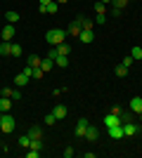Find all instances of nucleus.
Wrapping results in <instances>:
<instances>
[{"label":"nucleus","mask_w":142,"mask_h":158,"mask_svg":"<svg viewBox=\"0 0 142 158\" xmlns=\"http://www.w3.org/2000/svg\"><path fill=\"white\" fill-rule=\"evenodd\" d=\"M43 76H45V71H43L41 66H38V69H33V78H43Z\"/></svg>","instance_id":"obj_34"},{"label":"nucleus","mask_w":142,"mask_h":158,"mask_svg":"<svg viewBox=\"0 0 142 158\" xmlns=\"http://www.w3.org/2000/svg\"><path fill=\"white\" fill-rule=\"evenodd\" d=\"M2 97H10V99H14V102H17V99H21V92L19 90H12V87H5V90H2Z\"/></svg>","instance_id":"obj_7"},{"label":"nucleus","mask_w":142,"mask_h":158,"mask_svg":"<svg viewBox=\"0 0 142 158\" xmlns=\"http://www.w3.org/2000/svg\"><path fill=\"white\" fill-rule=\"evenodd\" d=\"M21 45H17V43H12V47H10V57H21Z\"/></svg>","instance_id":"obj_21"},{"label":"nucleus","mask_w":142,"mask_h":158,"mask_svg":"<svg viewBox=\"0 0 142 158\" xmlns=\"http://www.w3.org/2000/svg\"><path fill=\"white\" fill-rule=\"evenodd\" d=\"M45 123H47V125H54V123H57V116H54V113H47V116H45Z\"/></svg>","instance_id":"obj_31"},{"label":"nucleus","mask_w":142,"mask_h":158,"mask_svg":"<svg viewBox=\"0 0 142 158\" xmlns=\"http://www.w3.org/2000/svg\"><path fill=\"white\" fill-rule=\"evenodd\" d=\"M5 19H7V24H17V21H19V14L10 10V12H5Z\"/></svg>","instance_id":"obj_19"},{"label":"nucleus","mask_w":142,"mask_h":158,"mask_svg":"<svg viewBox=\"0 0 142 158\" xmlns=\"http://www.w3.org/2000/svg\"><path fill=\"white\" fill-rule=\"evenodd\" d=\"M95 12L97 14H107V5H104V2H95Z\"/></svg>","instance_id":"obj_28"},{"label":"nucleus","mask_w":142,"mask_h":158,"mask_svg":"<svg viewBox=\"0 0 142 158\" xmlns=\"http://www.w3.org/2000/svg\"><path fill=\"white\" fill-rule=\"evenodd\" d=\"M121 127H123V137H133V135L137 132V125L133 123V120H126Z\"/></svg>","instance_id":"obj_5"},{"label":"nucleus","mask_w":142,"mask_h":158,"mask_svg":"<svg viewBox=\"0 0 142 158\" xmlns=\"http://www.w3.org/2000/svg\"><path fill=\"white\" fill-rule=\"evenodd\" d=\"M10 47H12V43H5V40H2V43H0V54H2V57H10Z\"/></svg>","instance_id":"obj_24"},{"label":"nucleus","mask_w":142,"mask_h":158,"mask_svg":"<svg viewBox=\"0 0 142 158\" xmlns=\"http://www.w3.org/2000/svg\"><path fill=\"white\" fill-rule=\"evenodd\" d=\"M54 2H59V5H64V2H69V0H54Z\"/></svg>","instance_id":"obj_41"},{"label":"nucleus","mask_w":142,"mask_h":158,"mask_svg":"<svg viewBox=\"0 0 142 158\" xmlns=\"http://www.w3.org/2000/svg\"><path fill=\"white\" fill-rule=\"evenodd\" d=\"M133 61H135L133 57H126V59H123V66H126V69H130V66H133Z\"/></svg>","instance_id":"obj_36"},{"label":"nucleus","mask_w":142,"mask_h":158,"mask_svg":"<svg viewBox=\"0 0 142 158\" xmlns=\"http://www.w3.org/2000/svg\"><path fill=\"white\" fill-rule=\"evenodd\" d=\"M41 57H36V54H31V57H28V61H26V64L28 66H31V69H38V66H41Z\"/></svg>","instance_id":"obj_20"},{"label":"nucleus","mask_w":142,"mask_h":158,"mask_svg":"<svg viewBox=\"0 0 142 158\" xmlns=\"http://www.w3.org/2000/svg\"><path fill=\"white\" fill-rule=\"evenodd\" d=\"M78 38H81V43H85V45H88V43H93V40H95V35H93V31H81V35H78Z\"/></svg>","instance_id":"obj_16"},{"label":"nucleus","mask_w":142,"mask_h":158,"mask_svg":"<svg viewBox=\"0 0 142 158\" xmlns=\"http://www.w3.org/2000/svg\"><path fill=\"white\" fill-rule=\"evenodd\" d=\"M64 38H67V31H62V28H50L47 31V35H45V40L50 43V45H62L64 43Z\"/></svg>","instance_id":"obj_1"},{"label":"nucleus","mask_w":142,"mask_h":158,"mask_svg":"<svg viewBox=\"0 0 142 158\" xmlns=\"http://www.w3.org/2000/svg\"><path fill=\"white\" fill-rule=\"evenodd\" d=\"M57 12H59V2H54V0H52L50 5H45V14H57Z\"/></svg>","instance_id":"obj_18"},{"label":"nucleus","mask_w":142,"mask_h":158,"mask_svg":"<svg viewBox=\"0 0 142 158\" xmlns=\"http://www.w3.org/2000/svg\"><path fill=\"white\" fill-rule=\"evenodd\" d=\"M85 132H88V118H78L74 135H76V137H85Z\"/></svg>","instance_id":"obj_3"},{"label":"nucleus","mask_w":142,"mask_h":158,"mask_svg":"<svg viewBox=\"0 0 142 158\" xmlns=\"http://www.w3.org/2000/svg\"><path fill=\"white\" fill-rule=\"evenodd\" d=\"M116 76H118V78H123V76H128V69H126V66H116Z\"/></svg>","instance_id":"obj_30"},{"label":"nucleus","mask_w":142,"mask_h":158,"mask_svg":"<svg viewBox=\"0 0 142 158\" xmlns=\"http://www.w3.org/2000/svg\"><path fill=\"white\" fill-rule=\"evenodd\" d=\"M28 149H33V151H41V149H43V139H31Z\"/></svg>","instance_id":"obj_25"},{"label":"nucleus","mask_w":142,"mask_h":158,"mask_svg":"<svg viewBox=\"0 0 142 158\" xmlns=\"http://www.w3.org/2000/svg\"><path fill=\"white\" fill-rule=\"evenodd\" d=\"M54 47H57V54H62V57H69V52H71L67 43H62V45H54Z\"/></svg>","instance_id":"obj_22"},{"label":"nucleus","mask_w":142,"mask_h":158,"mask_svg":"<svg viewBox=\"0 0 142 158\" xmlns=\"http://www.w3.org/2000/svg\"><path fill=\"white\" fill-rule=\"evenodd\" d=\"M78 19H81L83 31H93V21H90V19H85V17H78Z\"/></svg>","instance_id":"obj_26"},{"label":"nucleus","mask_w":142,"mask_h":158,"mask_svg":"<svg viewBox=\"0 0 142 158\" xmlns=\"http://www.w3.org/2000/svg\"><path fill=\"white\" fill-rule=\"evenodd\" d=\"M140 116H142V113H140Z\"/></svg>","instance_id":"obj_43"},{"label":"nucleus","mask_w":142,"mask_h":158,"mask_svg":"<svg viewBox=\"0 0 142 158\" xmlns=\"http://www.w3.org/2000/svg\"><path fill=\"white\" fill-rule=\"evenodd\" d=\"M54 66H59V69H67V66H69V57H62V54H59V57L54 59Z\"/></svg>","instance_id":"obj_23"},{"label":"nucleus","mask_w":142,"mask_h":158,"mask_svg":"<svg viewBox=\"0 0 142 158\" xmlns=\"http://www.w3.org/2000/svg\"><path fill=\"white\" fill-rule=\"evenodd\" d=\"M52 66H54V59H50V57H45V59H43L41 61V69H43V71H52Z\"/></svg>","instance_id":"obj_17"},{"label":"nucleus","mask_w":142,"mask_h":158,"mask_svg":"<svg viewBox=\"0 0 142 158\" xmlns=\"http://www.w3.org/2000/svg\"><path fill=\"white\" fill-rule=\"evenodd\" d=\"M104 125H107V127L123 125V118H121V116H114V113H109V116H104Z\"/></svg>","instance_id":"obj_4"},{"label":"nucleus","mask_w":142,"mask_h":158,"mask_svg":"<svg viewBox=\"0 0 142 158\" xmlns=\"http://www.w3.org/2000/svg\"><path fill=\"white\" fill-rule=\"evenodd\" d=\"M130 57H133V59H142V47H133V50H130Z\"/></svg>","instance_id":"obj_29"},{"label":"nucleus","mask_w":142,"mask_h":158,"mask_svg":"<svg viewBox=\"0 0 142 158\" xmlns=\"http://www.w3.org/2000/svg\"><path fill=\"white\" fill-rule=\"evenodd\" d=\"M12 109V99L10 97H0V111L5 113V111H10Z\"/></svg>","instance_id":"obj_14"},{"label":"nucleus","mask_w":142,"mask_h":158,"mask_svg":"<svg viewBox=\"0 0 142 158\" xmlns=\"http://www.w3.org/2000/svg\"><path fill=\"white\" fill-rule=\"evenodd\" d=\"M28 144H31V137H28V135H21V137H19V146L28 149Z\"/></svg>","instance_id":"obj_27"},{"label":"nucleus","mask_w":142,"mask_h":158,"mask_svg":"<svg viewBox=\"0 0 142 158\" xmlns=\"http://www.w3.org/2000/svg\"><path fill=\"white\" fill-rule=\"evenodd\" d=\"M26 156H28V158H38V156H41V151H33V149H28Z\"/></svg>","instance_id":"obj_37"},{"label":"nucleus","mask_w":142,"mask_h":158,"mask_svg":"<svg viewBox=\"0 0 142 158\" xmlns=\"http://www.w3.org/2000/svg\"><path fill=\"white\" fill-rule=\"evenodd\" d=\"M52 0H38V5H50Z\"/></svg>","instance_id":"obj_40"},{"label":"nucleus","mask_w":142,"mask_h":158,"mask_svg":"<svg viewBox=\"0 0 142 158\" xmlns=\"http://www.w3.org/2000/svg\"><path fill=\"white\" fill-rule=\"evenodd\" d=\"M111 5H114V7H118V10H123V7L128 5V0H114Z\"/></svg>","instance_id":"obj_32"},{"label":"nucleus","mask_w":142,"mask_h":158,"mask_svg":"<svg viewBox=\"0 0 142 158\" xmlns=\"http://www.w3.org/2000/svg\"><path fill=\"white\" fill-rule=\"evenodd\" d=\"M24 73H26L28 78H31V76H33V69H31V66H28V64H26V69H24Z\"/></svg>","instance_id":"obj_38"},{"label":"nucleus","mask_w":142,"mask_h":158,"mask_svg":"<svg viewBox=\"0 0 142 158\" xmlns=\"http://www.w3.org/2000/svg\"><path fill=\"white\" fill-rule=\"evenodd\" d=\"M52 113H54V116H57V120L67 118V106H64V104H57V106H54V109H52Z\"/></svg>","instance_id":"obj_10"},{"label":"nucleus","mask_w":142,"mask_h":158,"mask_svg":"<svg viewBox=\"0 0 142 158\" xmlns=\"http://www.w3.org/2000/svg\"><path fill=\"white\" fill-rule=\"evenodd\" d=\"M109 137H111V139H121V137H123V127H121V125L109 127Z\"/></svg>","instance_id":"obj_11"},{"label":"nucleus","mask_w":142,"mask_h":158,"mask_svg":"<svg viewBox=\"0 0 142 158\" xmlns=\"http://www.w3.org/2000/svg\"><path fill=\"white\" fill-rule=\"evenodd\" d=\"M130 111L133 113H142V97H133L130 99Z\"/></svg>","instance_id":"obj_9"},{"label":"nucleus","mask_w":142,"mask_h":158,"mask_svg":"<svg viewBox=\"0 0 142 158\" xmlns=\"http://www.w3.org/2000/svg\"><path fill=\"white\" fill-rule=\"evenodd\" d=\"M71 156H74V149H71V146H69L67 151H64V158H71Z\"/></svg>","instance_id":"obj_39"},{"label":"nucleus","mask_w":142,"mask_h":158,"mask_svg":"<svg viewBox=\"0 0 142 158\" xmlns=\"http://www.w3.org/2000/svg\"><path fill=\"white\" fill-rule=\"evenodd\" d=\"M107 19H109L107 14H97V17H95V21H97V24H104V21H107Z\"/></svg>","instance_id":"obj_35"},{"label":"nucleus","mask_w":142,"mask_h":158,"mask_svg":"<svg viewBox=\"0 0 142 158\" xmlns=\"http://www.w3.org/2000/svg\"><path fill=\"white\" fill-rule=\"evenodd\" d=\"M100 2H104V5H109V2H114V0H100Z\"/></svg>","instance_id":"obj_42"},{"label":"nucleus","mask_w":142,"mask_h":158,"mask_svg":"<svg viewBox=\"0 0 142 158\" xmlns=\"http://www.w3.org/2000/svg\"><path fill=\"white\" fill-rule=\"evenodd\" d=\"M0 130L2 132H14V116L0 113Z\"/></svg>","instance_id":"obj_2"},{"label":"nucleus","mask_w":142,"mask_h":158,"mask_svg":"<svg viewBox=\"0 0 142 158\" xmlns=\"http://www.w3.org/2000/svg\"><path fill=\"white\" fill-rule=\"evenodd\" d=\"M12 38H14V24H7V26L2 28V40H5V43H10Z\"/></svg>","instance_id":"obj_8"},{"label":"nucleus","mask_w":142,"mask_h":158,"mask_svg":"<svg viewBox=\"0 0 142 158\" xmlns=\"http://www.w3.org/2000/svg\"><path fill=\"white\" fill-rule=\"evenodd\" d=\"M26 135H28V137H31V139H41V137H43V130H41V127H38V125H33V127H31V130L26 132Z\"/></svg>","instance_id":"obj_15"},{"label":"nucleus","mask_w":142,"mask_h":158,"mask_svg":"<svg viewBox=\"0 0 142 158\" xmlns=\"http://www.w3.org/2000/svg\"><path fill=\"white\" fill-rule=\"evenodd\" d=\"M100 137V130L95 125H88V132H85V139H90V142H95V139Z\"/></svg>","instance_id":"obj_12"},{"label":"nucleus","mask_w":142,"mask_h":158,"mask_svg":"<svg viewBox=\"0 0 142 158\" xmlns=\"http://www.w3.org/2000/svg\"><path fill=\"white\" fill-rule=\"evenodd\" d=\"M47 57H50V59H57V57H59V54H57V47L50 45V52H47Z\"/></svg>","instance_id":"obj_33"},{"label":"nucleus","mask_w":142,"mask_h":158,"mask_svg":"<svg viewBox=\"0 0 142 158\" xmlns=\"http://www.w3.org/2000/svg\"><path fill=\"white\" fill-rule=\"evenodd\" d=\"M81 31H83V26H81V19H76L74 24H71V26H69V35H76V38H78V35H81Z\"/></svg>","instance_id":"obj_6"},{"label":"nucleus","mask_w":142,"mask_h":158,"mask_svg":"<svg viewBox=\"0 0 142 158\" xmlns=\"http://www.w3.org/2000/svg\"><path fill=\"white\" fill-rule=\"evenodd\" d=\"M28 80H31V78H28L26 73L21 71L19 76H17V78H14V85H17V87H24V85H26V83H28Z\"/></svg>","instance_id":"obj_13"}]
</instances>
